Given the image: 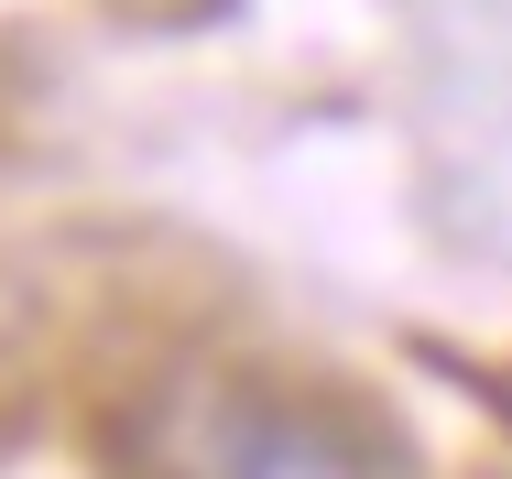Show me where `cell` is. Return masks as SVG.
Masks as SVG:
<instances>
[{
  "label": "cell",
  "instance_id": "6da1fadb",
  "mask_svg": "<svg viewBox=\"0 0 512 479\" xmlns=\"http://www.w3.org/2000/svg\"><path fill=\"white\" fill-rule=\"evenodd\" d=\"M164 458L175 479H404V458L349 403H306L262 382H207L197 403H175Z\"/></svg>",
  "mask_w": 512,
  "mask_h": 479
}]
</instances>
